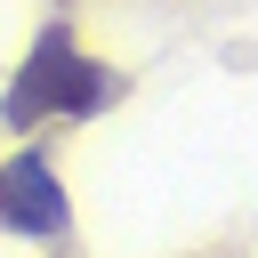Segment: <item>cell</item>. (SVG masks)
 Masks as SVG:
<instances>
[{
	"instance_id": "1",
	"label": "cell",
	"mask_w": 258,
	"mask_h": 258,
	"mask_svg": "<svg viewBox=\"0 0 258 258\" xmlns=\"http://www.w3.org/2000/svg\"><path fill=\"white\" fill-rule=\"evenodd\" d=\"M97 97H105L97 64H81L64 32H48V40L32 48V64H24L16 97H8V121H40V113H89Z\"/></svg>"
},
{
	"instance_id": "2",
	"label": "cell",
	"mask_w": 258,
	"mask_h": 258,
	"mask_svg": "<svg viewBox=\"0 0 258 258\" xmlns=\"http://www.w3.org/2000/svg\"><path fill=\"white\" fill-rule=\"evenodd\" d=\"M0 218L24 226V234H56V226H64V202H56V177H48L40 153H24V161L0 177Z\"/></svg>"
}]
</instances>
